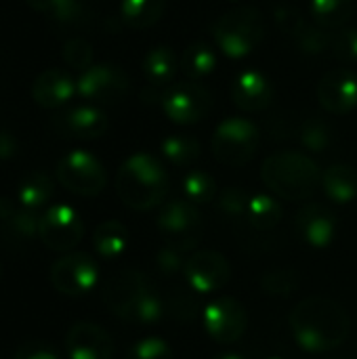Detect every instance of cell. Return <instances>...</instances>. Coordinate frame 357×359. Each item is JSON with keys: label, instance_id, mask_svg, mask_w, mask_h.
I'll use <instances>...</instances> for the list:
<instances>
[{"label": "cell", "instance_id": "20", "mask_svg": "<svg viewBox=\"0 0 357 359\" xmlns=\"http://www.w3.org/2000/svg\"><path fill=\"white\" fill-rule=\"evenodd\" d=\"M231 97L242 111H263L274 99V86L261 72L244 69L234 80Z\"/></svg>", "mask_w": 357, "mask_h": 359}, {"label": "cell", "instance_id": "16", "mask_svg": "<svg viewBox=\"0 0 357 359\" xmlns=\"http://www.w3.org/2000/svg\"><path fill=\"white\" fill-rule=\"evenodd\" d=\"M53 126L57 133H61L65 137L90 141V139L103 137L109 122H107V116L99 107L78 105V107H69V109L57 114L53 118Z\"/></svg>", "mask_w": 357, "mask_h": 359}, {"label": "cell", "instance_id": "10", "mask_svg": "<svg viewBox=\"0 0 357 359\" xmlns=\"http://www.w3.org/2000/svg\"><path fill=\"white\" fill-rule=\"evenodd\" d=\"M78 95L88 103H116L130 90V78L116 65L99 63L84 69L76 80Z\"/></svg>", "mask_w": 357, "mask_h": 359}, {"label": "cell", "instance_id": "7", "mask_svg": "<svg viewBox=\"0 0 357 359\" xmlns=\"http://www.w3.org/2000/svg\"><path fill=\"white\" fill-rule=\"evenodd\" d=\"M151 99H156L162 105L164 114L177 124H196L206 118L213 107L210 90L191 80L170 84L168 88L156 93Z\"/></svg>", "mask_w": 357, "mask_h": 359}, {"label": "cell", "instance_id": "8", "mask_svg": "<svg viewBox=\"0 0 357 359\" xmlns=\"http://www.w3.org/2000/svg\"><path fill=\"white\" fill-rule=\"evenodd\" d=\"M57 179L67 191L86 198L99 196L107 183L105 168L101 166V162L84 149H74L59 160Z\"/></svg>", "mask_w": 357, "mask_h": 359}, {"label": "cell", "instance_id": "44", "mask_svg": "<svg viewBox=\"0 0 357 359\" xmlns=\"http://www.w3.org/2000/svg\"><path fill=\"white\" fill-rule=\"evenodd\" d=\"M13 359H59L57 351L44 343H25L17 349Z\"/></svg>", "mask_w": 357, "mask_h": 359}, {"label": "cell", "instance_id": "36", "mask_svg": "<svg viewBox=\"0 0 357 359\" xmlns=\"http://www.w3.org/2000/svg\"><path fill=\"white\" fill-rule=\"evenodd\" d=\"M299 44L301 50L309 53V55H320L324 53L326 48H330V36H328V29L316 25V23H303L301 29L292 36Z\"/></svg>", "mask_w": 357, "mask_h": 359}, {"label": "cell", "instance_id": "17", "mask_svg": "<svg viewBox=\"0 0 357 359\" xmlns=\"http://www.w3.org/2000/svg\"><path fill=\"white\" fill-rule=\"evenodd\" d=\"M65 351L69 359H112L114 341L101 326L80 322L69 328L65 337Z\"/></svg>", "mask_w": 357, "mask_h": 359}, {"label": "cell", "instance_id": "30", "mask_svg": "<svg viewBox=\"0 0 357 359\" xmlns=\"http://www.w3.org/2000/svg\"><path fill=\"white\" fill-rule=\"evenodd\" d=\"M353 13L351 0H309V15L324 29L343 27Z\"/></svg>", "mask_w": 357, "mask_h": 359}, {"label": "cell", "instance_id": "37", "mask_svg": "<svg viewBox=\"0 0 357 359\" xmlns=\"http://www.w3.org/2000/svg\"><path fill=\"white\" fill-rule=\"evenodd\" d=\"M301 143L309 151H326L332 143V130L322 120H307L301 128Z\"/></svg>", "mask_w": 357, "mask_h": 359}, {"label": "cell", "instance_id": "5", "mask_svg": "<svg viewBox=\"0 0 357 359\" xmlns=\"http://www.w3.org/2000/svg\"><path fill=\"white\" fill-rule=\"evenodd\" d=\"M259 128L248 118H227L213 135V154L225 166H244L259 147Z\"/></svg>", "mask_w": 357, "mask_h": 359}, {"label": "cell", "instance_id": "19", "mask_svg": "<svg viewBox=\"0 0 357 359\" xmlns=\"http://www.w3.org/2000/svg\"><path fill=\"white\" fill-rule=\"evenodd\" d=\"M38 225H40V217L21 206L17 202V198H8V196H0V231L2 238L6 242H32L38 238Z\"/></svg>", "mask_w": 357, "mask_h": 359}, {"label": "cell", "instance_id": "15", "mask_svg": "<svg viewBox=\"0 0 357 359\" xmlns=\"http://www.w3.org/2000/svg\"><path fill=\"white\" fill-rule=\"evenodd\" d=\"M295 229L305 244L314 248H326L337 240L339 221L330 208L322 204H305L295 217Z\"/></svg>", "mask_w": 357, "mask_h": 359}, {"label": "cell", "instance_id": "33", "mask_svg": "<svg viewBox=\"0 0 357 359\" xmlns=\"http://www.w3.org/2000/svg\"><path fill=\"white\" fill-rule=\"evenodd\" d=\"M183 196L194 206H202V204L213 202L219 196V189H217L215 179L208 172L191 170L183 177Z\"/></svg>", "mask_w": 357, "mask_h": 359}, {"label": "cell", "instance_id": "2", "mask_svg": "<svg viewBox=\"0 0 357 359\" xmlns=\"http://www.w3.org/2000/svg\"><path fill=\"white\" fill-rule=\"evenodd\" d=\"M261 179L276 198L305 202L322 185V170L301 151H276L265 158Z\"/></svg>", "mask_w": 357, "mask_h": 359}, {"label": "cell", "instance_id": "11", "mask_svg": "<svg viewBox=\"0 0 357 359\" xmlns=\"http://www.w3.org/2000/svg\"><path fill=\"white\" fill-rule=\"evenodd\" d=\"M202 322L206 334L221 345H231L240 341L248 328V313L244 305L231 297H221L210 301L202 311Z\"/></svg>", "mask_w": 357, "mask_h": 359}, {"label": "cell", "instance_id": "32", "mask_svg": "<svg viewBox=\"0 0 357 359\" xmlns=\"http://www.w3.org/2000/svg\"><path fill=\"white\" fill-rule=\"evenodd\" d=\"M160 149L162 156L179 168L191 166L200 158V143L189 135H170L162 141Z\"/></svg>", "mask_w": 357, "mask_h": 359}, {"label": "cell", "instance_id": "47", "mask_svg": "<svg viewBox=\"0 0 357 359\" xmlns=\"http://www.w3.org/2000/svg\"><path fill=\"white\" fill-rule=\"evenodd\" d=\"M265 359H284V358H280V355H269V358H265Z\"/></svg>", "mask_w": 357, "mask_h": 359}, {"label": "cell", "instance_id": "23", "mask_svg": "<svg viewBox=\"0 0 357 359\" xmlns=\"http://www.w3.org/2000/svg\"><path fill=\"white\" fill-rule=\"evenodd\" d=\"M177 67H179V61H177V55L170 46H154L145 59H143V74H145V80L151 88H168L175 74H177Z\"/></svg>", "mask_w": 357, "mask_h": 359}, {"label": "cell", "instance_id": "26", "mask_svg": "<svg viewBox=\"0 0 357 359\" xmlns=\"http://www.w3.org/2000/svg\"><path fill=\"white\" fill-rule=\"evenodd\" d=\"M166 0H122L120 17L133 29H147L162 19Z\"/></svg>", "mask_w": 357, "mask_h": 359}, {"label": "cell", "instance_id": "25", "mask_svg": "<svg viewBox=\"0 0 357 359\" xmlns=\"http://www.w3.org/2000/svg\"><path fill=\"white\" fill-rule=\"evenodd\" d=\"M217 63H219V53L206 42H196L183 53V59L179 65H181V72L191 82H200L217 69Z\"/></svg>", "mask_w": 357, "mask_h": 359}, {"label": "cell", "instance_id": "4", "mask_svg": "<svg viewBox=\"0 0 357 359\" xmlns=\"http://www.w3.org/2000/svg\"><path fill=\"white\" fill-rule=\"evenodd\" d=\"M213 36L223 55L231 59H242L250 55L265 36V21L259 8L242 6L229 11L221 19H217L213 27Z\"/></svg>", "mask_w": 357, "mask_h": 359}, {"label": "cell", "instance_id": "38", "mask_svg": "<svg viewBox=\"0 0 357 359\" xmlns=\"http://www.w3.org/2000/svg\"><path fill=\"white\" fill-rule=\"evenodd\" d=\"M63 61L65 65H69L72 69H78L80 74L84 69H88L93 65V46L90 42H86L84 38H72L63 44Z\"/></svg>", "mask_w": 357, "mask_h": 359}, {"label": "cell", "instance_id": "27", "mask_svg": "<svg viewBox=\"0 0 357 359\" xmlns=\"http://www.w3.org/2000/svg\"><path fill=\"white\" fill-rule=\"evenodd\" d=\"M53 181L46 172H29L21 179L15 198L21 206L38 212L53 198Z\"/></svg>", "mask_w": 357, "mask_h": 359}, {"label": "cell", "instance_id": "40", "mask_svg": "<svg viewBox=\"0 0 357 359\" xmlns=\"http://www.w3.org/2000/svg\"><path fill=\"white\" fill-rule=\"evenodd\" d=\"M185 263H187L185 250L170 246V244H164L156 255V267L164 278H173V276L185 271Z\"/></svg>", "mask_w": 357, "mask_h": 359}, {"label": "cell", "instance_id": "39", "mask_svg": "<svg viewBox=\"0 0 357 359\" xmlns=\"http://www.w3.org/2000/svg\"><path fill=\"white\" fill-rule=\"evenodd\" d=\"M126 359H173V349L164 339L147 337L128 349Z\"/></svg>", "mask_w": 357, "mask_h": 359}, {"label": "cell", "instance_id": "24", "mask_svg": "<svg viewBox=\"0 0 357 359\" xmlns=\"http://www.w3.org/2000/svg\"><path fill=\"white\" fill-rule=\"evenodd\" d=\"M93 246L103 261H116L128 246V231L120 221H103L93 233Z\"/></svg>", "mask_w": 357, "mask_h": 359}, {"label": "cell", "instance_id": "28", "mask_svg": "<svg viewBox=\"0 0 357 359\" xmlns=\"http://www.w3.org/2000/svg\"><path fill=\"white\" fill-rule=\"evenodd\" d=\"M29 8L46 15L57 25H80L86 19V8L80 0H25Z\"/></svg>", "mask_w": 357, "mask_h": 359}, {"label": "cell", "instance_id": "41", "mask_svg": "<svg viewBox=\"0 0 357 359\" xmlns=\"http://www.w3.org/2000/svg\"><path fill=\"white\" fill-rule=\"evenodd\" d=\"M191 292L194 290H175L173 294H170V299H168V305H164L166 309H168V313L175 318V320H179V322H189V320H194L196 318V313H198V303H196V299L191 297Z\"/></svg>", "mask_w": 357, "mask_h": 359}, {"label": "cell", "instance_id": "22", "mask_svg": "<svg viewBox=\"0 0 357 359\" xmlns=\"http://www.w3.org/2000/svg\"><path fill=\"white\" fill-rule=\"evenodd\" d=\"M322 189L335 204H349L357 198V170L349 164H332L322 172Z\"/></svg>", "mask_w": 357, "mask_h": 359}, {"label": "cell", "instance_id": "1", "mask_svg": "<svg viewBox=\"0 0 357 359\" xmlns=\"http://www.w3.org/2000/svg\"><path fill=\"white\" fill-rule=\"evenodd\" d=\"M290 330L301 349L326 353L347 341L351 322L337 301L328 297H309L292 309Z\"/></svg>", "mask_w": 357, "mask_h": 359}, {"label": "cell", "instance_id": "13", "mask_svg": "<svg viewBox=\"0 0 357 359\" xmlns=\"http://www.w3.org/2000/svg\"><path fill=\"white\" fill-rule=\"evenodd\" d=\"M187 288L196 294H215L227 286L231 278V267L227 259L217 250H198L187 257L185 263Z\"/></svg>", "mask_w": 357, "mask_h": 359}, {"label": "cell", "instance_id": "42", "mask_svg": "<svg viewBox=\"0 0 357 359\" xmlns=\"http://www.w3.org/2000/svg\"><path fill=\"white\" fill-rule=\"evenodd\" d=\"M332 48H335V55L347 63H356L357 61V27L351 29H343L335 42H332Z\"/></svg>", "mask_w": 357, "mask_h": 359}, {"label": "cell", "instance_id": "3", "mask_svg": "<svg viewBox=\"0 0 357 359\" xmlns=\"http://www.w3.org/2000/svg\"><path fill=\"white\" fill-rule=\"evenodd\" d=\"M116 191L118 198L133 210L158 208L168 194L166 168L149 154H135L118 168Z\"/></svg>", "mask_w": 357, "mask_h": 359}, {"label": "cell", "instance_id": "34", "mask_svg": "<svg viewBox=\"0 0 357 359\" xmlns=\"http://www.w3.org/2000/svg\"><path fill=\"white\" fill-rule=\"evenodd\" d=\"M248 202H250V196L242 187H225L217 196V210L227 221H240V219H246Z\"/></svg>", "mask_w": 357, "mask_h": 359}, {"label": "cell", "instance_id": "14", "mask_svg": "<svg viewBox=\"0 0 357 359\" xmlns=\"http://www.w3.org/2000/svg\"><path fill=\"white\" fill-rule=\"evenodd\" d=\"M154 290L149 278L137 269H120L107 278L101 290V299L109 313L122 318L133 303H137L145 292Z\"/></svg>", "mask_w": 357, "mask_h": 359}, {"label": "cell", "instance_id": "45", "mask_svg": "<svg viewBox=\"0 0 357 359\" xmlns=\"http://www.w3.org/2000/svg\"><path fill=\"white\" fill-rule=\"evenodd\" d=\"M17 149H19V143H17L15 135L8 130H0V160L2 162L13 160L17 156Z\"/></svg>", "mask_w": 357, "mask_h": 359}, {"label": "cell", "instance_id": "43", "mask_svg": "<svg viewBox=\"0 0 357 359\" xmlns=\"http://www.w3.org/2000/svg\"><path fill=\"white\" fill-rule=\"evenodd\" d=\"M276 25L282 29V32H286V34H290V36H295L299 29H301V25L305 23V19L299 15V11H295L292 6H278L276 8Z\"/></svg>", "mask_w": 357, "mask_h": 359}, {"label": "cell", "instance_id": "31", "mask_svg": "<svg viewBox=\"0 0 357 359\" xmlns=\"http://www.w3.org/2000/svg\"><path fill=\"white\" fill-rule=\"evenodd\" d=\"M164 311H166V307H164L162 299L156 294V290H149L137 303H133L120 320L126 324H135V326H151L162 320Z\"/></svg>", "mask_w": 357, "mask_h": 359}, {"label": "cell", "instance_id": "46", "mask_svg": "<svg viewBox=\"0 0 357 359\" xmlns=\"http://www.w3.org/2000/svg\"><path fill=\"white\" fill-rule=\"evenodd\" d=\"M213 359H246L244 355H240V353H219V355H215Z\"/></svg>", "mask_w": 357, "mask_h": 359}, {"label": "cell", "instance_id": "12", "mask_svg": "<svg viewBox=\"0 0 357 359\" xmlns=\"http://www.w3.org/2000/svg\"><path fill=\"white\" fill-rule=\"evenodd\" d=\"M99 280V267L86 252H69L50 267V284L65 297L88 294Z\"/></svg>", "mask_w": 357, "mask_h": 359}, {"label": "cell", "instance_id": "9", "mask_svg": "<svg viewBox=\"0 0 357 359\" xmlns=\"http://www.w3.org/2000/svg\"><path fill=\"white\" fill-rule=\"evenodd\" d=\"M84 236L80 215L69 204H55L44 210L38 225V240L55 252L74 250Z\"/></svg>", "mask_w": 357, "mask_h": 359}, {"label": "cell", "instance_id": "21", "mask_svg": "<svg viewBox=\"0 0 357 359\" xmlns=\"http://www.w3.org/2000/svg\"><path fill=\"white\" fill-rule=\"evenodd\" d=\"M74 95H78L76 80H72L61 69H46L32 84L34 101L46 109H57V107L69 103L74 99Z\"/></svg>", "mask_w": 357, "mask_h": 359}, {"label": "cell", "instance_id": "6", "mask_svg": "<svg viewBox=\"0 0 357 359\" xmlns=\"http://www.w3.org/2000/svg\"><path fill=\"white\" fill-rule=\"evenodd\" d=\"M158 229L164 236L166 244L177 246L185 252L194 250L200 244L204 225L198 206L187 200H173L164 204L158 212Z\"/></svg>", "mask_w": 357, "mask_h": 359}, {"label": "cell", "instance_id": "18", "mask_svg": "<svg viewBox=\"0 0 357 359\" xmlns=\"http://www.w3.org/2000/svg\"><path fill=\"white\" fill-rule=\"evenodd\" d=\"M320 103L326 111L345 116L357 107V76L349 69L328 72L318 86Z\"/></svg>", "mask_w": 357, "mask_h": 359}, {"label": "cell", "instance_id": "35", "mask_svg": "<svg viewBox=\"0 0 357 359\" xmlns=\"http://www.w3.org/2000/svg\"><path fill=\"white\" fill-rule=\"evenodd\" d=\"M261 288L269 297H290L299 288V276L292 269H271L261 278Z\"/></svg>", "mask_w": 357, "mask_h": 359}, {"label": "cell", "instance_id": "29", "mask_svg": "<svg viewBox=\"0 0 357 359\" xmlns=\"http://www.w3.org/2000/svg\"><path fill=\"white\" fill-rule=\"evenodd\" d=\"M282 204L278 202V198L274 194H255L250 196L248 202V212H246V221L250 223V227L265 231V229H274L280 221H282Z\"/></svg>", "mask_w": 357, "mask_h": 359}]
</instances>
